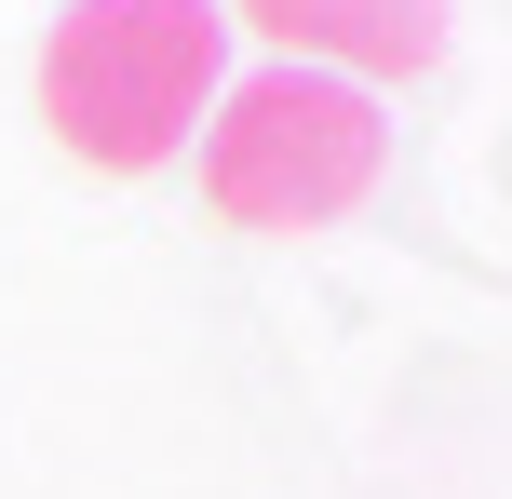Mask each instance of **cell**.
Returning a JSON list of instances; mask_svg holds the SVG:
<instances>
[{
    "instance_id": "cell-1",
    "label": "cell",
    "mask_w": 512,
    "mask_h": 499,
    "mask_svg": "<svg viewBox=\"0 0 512 499\" xmlns=\"http://www.w3.org/2000/svg\"><path fill=\"white\" fill-rule=\"evenodd\" d=\"M230 95V14L216 0H68L41 27V122L95 176H162L203 149Z\"/></svg>"
},
{
    "instance_id": "cell-2",
    "label": "cell",
    "mask_w": 512,
    "mask_h": 499,
    "mask_svg": "<svg viewBox=\"0 0 512 499\" xmlns=\"http://www.w3.org/2000/svg\"><path fill=\"white\" fill-rule=\"evenodd\" d=\"M378 176H391V108L364 81H324V68H256L203 122V203L230 230H270V243L337 230Z\"/></svg>"
},
{
    "instance_id": "cell-3",
    "label": "cell",
    "mask_w": 512,
    "mask_h": 499,
    "mask_svg": "<svg viewBox=\"0 0 512 499\" xmlns=\"http://www.w3.org/2000/svg\"><path fill=\"white\" fill-rule=\"evenodd\" d=\"M230 41H270V68H324V81H418L445 54V0H216Z\"/></svg>"
}]
</instances>
